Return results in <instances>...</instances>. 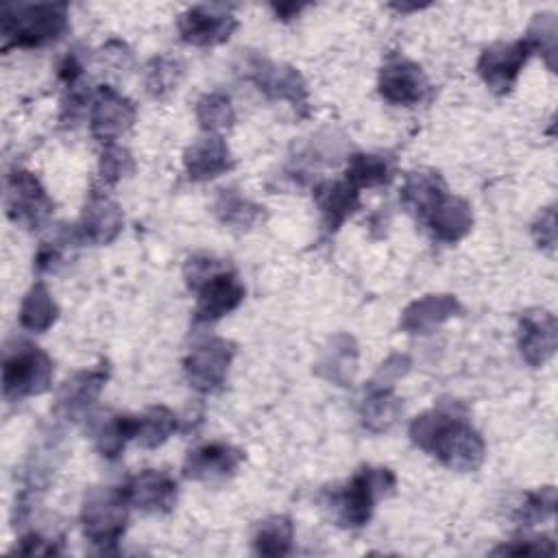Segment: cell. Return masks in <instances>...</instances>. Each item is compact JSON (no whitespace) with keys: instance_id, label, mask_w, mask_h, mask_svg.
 I'll list each match as a JSON object with an SVG mask.
<instances>
[{"instance_id":"obj_8","label":"cell","mask_w":558,"mask_h":558,"mask_svg":"<svg viewBox=\"0 0 558 558\" xmlns=\"http://www.w3.org/2000/svg\"><path fill=\"white\" fill-rule=\"evenodd\" d=\"M235 342L227 338H207L196 344L183 360L187 384L201 395H211L222 388L235 357Z\"/></svg>"},{"instance_id":"obj_41","label":"cell","mask_w":558,"mask_h":558,"mask_svg":"<svg viewBox=\"0 0 558 558\" xmlns=\"http://www.w3.org/2000/svg\"><path fill=\"white\" fill-rule=\"evenodd\" d=\"M105 63H109L111 68L116 70H124L129 63H131V50L124 41L120 39H109L102 48H100V54H98Z\"/></svg>"},{"instance_id":"obj_22","label":"cell","mask_w":558,"mask_h":558,"mask_svg":"<svg viewBox=\"0 0 558 558\" xmlns=\"http://www.w3.org/2000/svg\"><path fill=\"white\" fill-rule=\"evenodd\" d=\"M447 194V185L436 170H412L405 174L399 201L421 222L427 220L438 201Z\"/></svg>"},{"instance_id":"obj_38","label":"cell","mask_w":558,"mask_h":558,"mask_svg":"<svg viewBox=\"0 0 558 558\" xmlns=\"http://www.w3.org/2000/svg\"><path fill=\"white\" fill-rule=\"evenodd\" d=\"M493 554H510V556H554L556 545L549 536H523L514 538L508 545L497 547Z\"/></svg>"},{"instance_id":"obj_42","label":"cell","mask_w":558,"mask_h":558,"mask_svg":"<svg viewBox=\"0 0 558 558\" xmlns=\"http://www.w3.org/2000/svg\"><path fill=\"white\" fill-rule=\"evenodd\" d=\"M17 551L24 556H48V554H59V547H54L50 538H44L41 534L31 532L20 541Z\"/></svg>"},{"instance_id":"obj_20","label":"cell","mask_w":558,"mask_h":558,"mask_svg":"<svg viewBox=\"0 0 558 558\" xmlns=\"http://www.w3.org/2000/svg\"><path fill=\"white\" fill-rule=\"evenodd\" d=\"M183 168L190 181H211L233 168V157L220 135H205L185 148Z\"/></svg>"},{"instance_id":"obj_33","label":"cell","mask_w":558,"mask_h":558,"mask_svg":"<svg viewBox=\"0 0 558 558\" xmlns=\"http://www.w3.org/2000/svg\"><path fill=\"white\" fill-rule=\"evenodd\" d=\"M181 78H183V63L177 57L159 54L148 61L144 85L153 98L161 100V98H168L172 92H177Z\"/></svg>"},{"instance_id":"obj_31","label":"cell","mask_w":558,"mask_h":558,"mask_svg":"<svg viewBox=\"0 0 558 558\" xmlns=\"http://www.w3.org/2000/svg\"><path fill=\"white\" fill-rule=\"evenodd\" d=\"M135 438V416L131 414H113L96 423L94 442L98 453L105 460H118L126 447V442Z\"/></svg>"},{"instance_id":"obj_9","label":"cell","mask_w":558,"mask_h":558,"mask_svg":"<svg viewBox=\"0 0 558 558\" xmlns=\"http://www.w3.org/2000/svg\"><path fill=\"white\" fill-rule=\"evenodd\" d=\"M109 379V362L85 368L68 377L54 399V414L68 423H81L89 416L105 384Z\"/></svg>"},{"instance_id":"obj_36","label":"cell","mask_w":558,"mask_h":558,"mask_svg":"<svg viewBox=\"0 0 558 558\" xmlns=\"http://www.w3.org/2000/svg\"><path fill=\"white\" fill-rule=\"evenodd\" d=\"M554 510H556V488L545 486V488H538V490L525 495V501L519 506L517 519L521 525L530 527V525H536V523L549 519L554 514Z\"/></svg>"},{"instance_id":"obj_17","label":"cell","mask_w":558,"mask_h":558,"mask_svg":"<svg viewBox=\"0 0 558 558\" xmlns=\"http://www.w3.org/2000/svg\"><path fill=\"white\" fill-rule=\"evenodd\" d=\"M244 460V451L229 442H207L192 449L183 462V477L192 482H222L231 477Z\"/></svg>"},{"instance_id":"obj_10","label":"cell","mask_w":558,"mask_h":558,"mask_svg":"<svg viewBox=\"0 0 558 558\" xmlns=\"http://www.w3.org/2000/svg\"><path fill=\"white\" fill-rule=\"evenodd\" d=\"M377 89L386 102L397 107H412L427 96L429 81L418 63L401 54H390L379 70Z\"/></svg>"},{"instance_id":"obj_1","label":"cell","mask_w":558,"mask_h":558,"mask_svg":"<svg viewBox=\"0 0 558 558\" xmlns=\"http://www.w3.org/2000/svg\"><path fill=\"white\" fill-rule=\"evenodd\" d=\"M410 440L453 471H475L482 466L486 445L469 423L460 403H440L412 418Z\"/></svg>"},{"instance_id":"obj_12","label":"cell","mask_w":558,"mask_h":558,"mask_svg":"<svg viewBox=\"0 0 558 558\" xmlns=\"http://www.w3.org/2000/svg\"><path fill=\"white\" fill-rule=\"evenodd\" d=\"M179 37L198 48L227 41L238 28V20L222 4H196L179 15Z\"/></svg>"},{"instance_id":"obj_23","label":"cell","mask_w":558,"mask_h":558,"mask_svg":"<svg viewBox=\"0 0 558 558\" xmlns=\"http://www.w3.org/2000/svg\"><path fill=\"white\" fill-rule=\"evenodd\" d=\"M357 342L349 333H336L325 344L314 371L325 381L336 386H351L357 371Z\"/></svg>"},{"instance_id":"obj_30","label":"cell","mask_w":558,"mask_h":558,"mask_svg":"<svg viewBox=\"0 0 558 558\" xmlns=\"http://www.w3.org/2000/svg\"><path fill=\"white\" fill-rule=\"evenodd\" d=\"M292 541H294L292 519L286 514H275L264 519L257 525L253 534V551L257 556L279 558L292 551Z\"/></svg>"},{"instance_id":"obj_6","label":"cell","mask_w":558,"mask_h":558,"mask_svg":"<svg viewBox=\"0 0 558 558\" xmlns=\"http://www.w3.org/2000/svg\"><path fill=\"white\" fill-rule=\"evenodd\" d=\"M244 78H248L266 98L290 102L296 116L310 113V92L301 72L286 63H275L259 54H248L242 65Z\"/></svg>"},{"instance_id":"obj_2","label":"cell","mask_w":558,"mask_h":558,"mask_svg":"<svg viewBox=\"0 0 558 558\" xmlns=\"http://www.w3.org/2000/svg\"><path fill=\"white\" fill-rule=\"evenodd\" d=\"M68 26L70 15L65 2L7 4L0 13L4 50L52 44L68 33Z\"/></svg>"},{"instance_id":"obj_5","label":"cell","mask_w":558,"mask_h":558,"mask_svg":"<svg viewBox=\"0 0 558 558\" xmlns=\"http://www.w3.org/2000/svg\"><path fill=\"white\" fill-rule=\"evenodd\" d=\"M52 375L54 364L44 349L31 342H17L2 362V397L4 401H22L41 395L50 388Z\"/></svg>"},{"instance_id":"obj_18","label":"cell","mask_w":558,"mask_h":558,"mask_svg":"<svg viewBox=\"0 0 558 558\" xmlns=\"http://www.w3.org/2000/svg\"><path fill=\"white\" fill-rule=\"evenodd\" d=\"M122 225H124V214L120 205L107 194L92 190L85 201L81 220L76 225L81 240L94 246L111 244L120 235Z\"/></svg>"},{"instance_id":"obj_37","label":"cell","mask_w":558,"mask_h":558,"mask_svg":"<svg viewBox=\"0 0 558 558\" xmlns=\"http://www.w3.org/2000/svg\"><path fill=\"white\" fill-rule=\"evenodd\" d=\"M227 262L225 259H218L216 255L211 253H196L192 255L185 266H183V277H185V283L190 290H194L196 286H201L207 277H211L214 272H218L220 268H225Z\"/></svg>"},{"instance_id":"obj_19","label":"cell","mask_w":558,"mask_h":558,"mask_svg":"<svg viewBox=\"0 0 558 558\" xmlns=\"http://www.w3.org/2000/svg\"><path fill=\"white\" fill-rule=\"evenodd\" d=\"M462 312L464 310L453 294H425L405 305L399 318V329L412 336H425Z\"/></svg>"},{"instance_id":"obj_27","label":"cell","mask_w":558,"mask_h":558,"mask_svg":"<svg viewBox=\"0 0 558 558\" xmlns=\"http://www.w3.org/2000/svg\"><path fill=\"white\" fill-rule=\"evenodd\" d=\"M395 177V161L379 153H355L349 157L344 181L355 190L388 185Z\"/></svg>"},{"instance_id":"obj_29","label":"cell","mask_w":558,"mask_h":558,"mask_svg":"<svg viewBox=\"0 0 558 558\" xmlns=\"http://www.w3.org/2000/svg\"><path fill=\"white\" fill-rule=\"evenodd\" d=\"M174 432H179V416L166 405H150L135 416V440L144 449L161 447Z\"/></svg>"},{"instance_id":"obj_11","label":"cell","mask_w":558,"mask_h":558,"mask_svg":"<svg viewBox=\"0 0 558 558\" xmlns=\"http://www.w3.org/2000/svg\"><path fill=\"white\" fill-rule=\"evenodd\" d=\"M530 54H532V48L525 39L510 41V44H504V41L493 44L482 50L475 70L490 92L504 96L514 87Z\"/></svg>"},{"instance_id":"obj_21","label":"cell","mask_w":558,"mask_h":558,"mask_svg":"<svg viewBox=\"0 0 558 558\" xmlns=\"http://www.w3.org/2000/svg\"><path fill=\"white\" fill-rule=\"evenodd\" d=\"M425 225L429 227L432 235L438 242L445 244H456L462 238H466L473 229V211L471 205L456 196V194H445L438 205L432 209V214L427 216Z\"/></svg>"},{"instance_id":"obj_26","label":"cell","mask_w":558,"mask_h":558,"mask_svg":"<svg viewBox=\"0 0 558 558\" xmlns=\"http://www.w3.org/2000/svg\"><path fill=\"white\" fill-rule=\"evenodd\" d=\"M214 214L222 225L238 229V231H246L259 222V218L264 216V207L257 205L255 201L246 198L235 187H222L216 194Z\"/></svg>"},{"instance_id":"obj_32","label":"cell","mask_w":558,"mask_h":558,"mask_svg":"<svg viewBox=\"0 0 558 558\" xmlns=\"http://www.w3.org/2000/svg\"><path fill=\"white\" fill-rule=\"evenodd\" d=\"M194 113H196L198 126L207 135H218V133L231 129L235 122L233 102H231L229 94H225V92H209V94L201 96Z\"/></svg>"},{"instance_id":"obj_3","label":"cell","mask_w":558,"mask_h":558,"mask_svg":"<svg viewBox=\"0 0 558 558\" xmlns=\"http://www.w3.org/2000/svg\"><path fill=\"white\" fill-rule=\"evenodd\" d=\"M397 486V475L386 466H362L340 488L331 490L329 508L340 527H362L371 521L375 504L390 495Z\"/></svg>"},{"instance_id":"obj_16","label":"cell","mask_w":558,"mask_h":558,"mask_svg":"<svg viewBox=\"0 0 558 558\" xmlns=\"http://www.w3.org/2000/svg\"><path fill=\"white\" fill-rule=\"evenodd\" d=\"M519 353L525 364L532 368L543 366L556 353L558 342V323L556 316L547 310H527L519 318Z\"/></svg>"},{"instance_id":"obj_7","label":"cell","mask_w":558,"mask_h":558,"mask_svg":"<svg viewBox=\"0 0 558 558\" xmlns=\"http://www.w3.org/2000/svg\"><path fill=\"white\" fill-rule=\"evenodd\" d=\"M54 211V203L48 196L41 181L24 168H13L4 179V214L7 218L35 231L44 227Z\"/></svg>"},{"instance_id":"obj_28","label":"cell","mask_w":558,"mask_h":558,"mask_svg":"<svg viewBox=\"0 0 558 558\" xmlns=\"http://www.w3.org/2000/svg\"><path fill=\"white\" fill-rule=\"evenodd\" d=\"M57 318H59V305L52 299L48 286L44 281L33 283L20 305V325L26 331L44 333L57 323Z\"/></svg>"},{"instance_id":"obj_25","label":"cell","mask_w":558,"mask_h":558,"mask_svg":"<svg viewBox=\"0 0 558 558\" xmlns=\"http://www.w3.org/2000/svg\"><path fill=\"white\" fill-rule=\"evenodd\" d=\"M401 412H403V403L390 386H379L368 381L364 399L360 403V418L368 432L384 434L392 429Z\"/></svg>"},{"instance_id":"obj_14","label":"cell","mask_w":558,"mask_h":558,"mask_svg":"<svg viewBox=\"0 0 558 558\" xmlns=\"http://www.w3.org/2000/svg\"><path fill=\"white\" fill-rule=\"evenodd\" d=\"M192 292H196V307H194L196 323L220 320L222 316L231 314L244 301V294H246L242 281L229 268V264L218 272H214L211 277H207Z\"/></svg>"},{"instance_id":"obj_39","label":"cell","mask_w":558,"mask_h":558,"mask_svg":"<svg viewBox=\"0 0 558 558\" xmlns=\"http://www.w3.org/2000/svg\"><path fill=\"white\" fill-rule=\"evenodd\" d=\"M410 366H412V360L405 353H392V355H388L379 364V368L373 375L371 384H379V386H390L392 388L395 381L401 379L410 371Z\"/></svg>"},{"instance_id":"obj_15","label":"cell","mask_w":558,"mask_h":558,"mask_svg":"<svg viewBox=\"0 0 558 558\" xmlns=\"http://www.w3.org/2000/svg\"><path fill=\"white\" fill-rule=\"evenodd\" d=\"M122 488L131 508H137L146 514H168L174 508L179 495L174 477L155 469H144L131 475Z\"/></svg>"},{"instance_id":"obj_13","label":"cell","mask_w":558,"mask_h":558,"mask_svg":"<svg viewBox=\"0 0 558 558\" xmlns=\"http://www.w3.org/2000/svg\"><path fill=\"white\" fill-rule=\"evenodd\" d=\"M135 122V105L111 85H98L89 107V129L96 140L111 144Z\"/></svg>"},{"instance_id":"obj_40","label":"cell","mask_w":558,"mask_h":558,"mask_svg":"<svg viewBox=\"0 0 558 558\" xmlns=\"http://www.w3.org/2000/svg\"><path fill=\"white\" fill-rule=\"evenodd\" d=\"M532 233H534V242L538 248L554 251V246H556V209H554V205H549L541 211V216L532 225Z\"/></svg>"},{"instance_id":"obj_24","label":"cell","mask_w":558,"mask_h":558,"mask_svg":"<svg viewBox=\"0 0 558 558\" xmlns=\"http://www.w3.org/2000/svg\"><path fill=\"white\" fill-rule=\"evenodd\" d=\"M314 203L325 229L333 233L360 207V190L347 181H323L314 187Z\"/></svg>"},{"instance_id":"obj_35","label":"cell","mask_w":558,"mask_h":558,"mask_svg":"<svg viewBox=\"0 0 558 558\" xmlns=\"http://www.w3.org/2000/svg\"><path fill=\"white\" fill-rule=\"evenodd\" d=\"M133 170H135V161H133V155L129 153V148H124L116 142L105 144V148L100 150V159H98V174L105 185H116L118 181L129 177Z\"/></svg>"},{"instance_id":"obj_4","label":"cell","mask_w":558,"mask_h":558,"mask_svg":"<svg viewBox=\"0 0 558 558\" xmlns=\"http://www.w3.org/2000/svg\"><path fill=\"white\" fill-rule=\"evenodd\" d=\"M131 504L122 486L92 488L81 506V527L89 543L107 549L113 547L126 530Z\"/></svg>"},{"instance_id":"obj_43","label":"cell","mask_w":558,"mask_h":558,"mask_svg":"<svg viewBox=\"0 0 558 558\" xmlns=\"http://www.w3.org/2000/svg\"><path fill=\"white\" fill-rule=\"evenodd\" d=\"M303 9H305V4H296V2H281V4H272V11H275V13H277V17H281V20L296 17Z\"/></svg>"},{"instance_id":"obj_34","label":"cell","mask_w":558,"mask_h":558,"mask_svg":"<svg viewBox=\"0 0 558 558\" xmlns=\"http://www.w3.org/2000/svg\"><path fill=\"white\" fill-rule=\"evenodd\" d=\"M556 35H558V20L554 13H536L527 35L523 37L532 52L543 54L549 70L556 68Z\"/></svg>"}]
</instances>
